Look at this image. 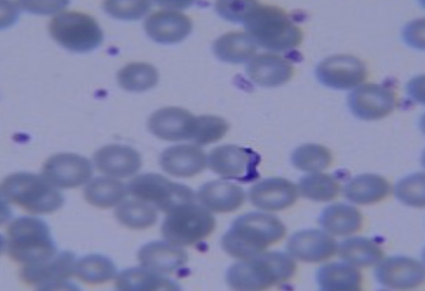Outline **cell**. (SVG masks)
Masks as SVG:
<instances>
[{"instance_id":"obj_1","label":"cell","mask_w":425,"mask_h":291,"mask_svg":"<svg viewBox=\"0 0 425 291\" xmlns=\"http://www.w3.org/2000/svg\"><path fill=\"white\" fill-rule=\"evenodd\" d=\"M286 229L276 217L260 212L236 219L221 240L229 255L241 259L256 256L285 235Z\"/></svg>"},{"instance_id":"obj_2","label":"cell","mask_w":425,"mask_h":291,"mask_svg":"<svg viewBox=\"0 0 425 291\" xmlns=\"http://www.w3.org/2000/svg\"><path fill=\"white\" fill-rule=\"evenodd\" d=\"M295 270L296 263L289 255L269 252L233 264L227 271L226 280L236 290H261L286 281Z\"/></svg>"},{"instance_id":"obj_3","label":"cell","mask_w":425,"mask_h":291,"mask_svg":"<svg viewBox=\"0 0 425 291\" xmlns=\"http://www.w3.org/2000/svg\"><path fill=\"white\" fill-rule=\"evenodd\" d=\"M256 43L274 51L289 50L302 41V33L280 8L256 3L242 21Z\"/></svg>"},{"instance_id":"obj_4","label":"cell","mask_w":425,"mask_h":291,"mask_svg":"<svg viewBox=\"0 0 425 291\" xmlns=\"http://www.w3.org/2000/svg\"><path fill=\"white\" fill-rule=\"evenodd\" d=\"M6 249L14 261L24 265L50 260L56 245L45 221L32 217L13 220L7 229Z\"/></svg>"},{"instance_id":"obj_5","label":"cell","mask_w":425,"mask_h":291,"mask_svg":"<svg viewBox=\"0 0 425 291\" xmlns=\"http://www.w3.org/2000/svg\"><path fill=\"white\" fill-rule=\"evenodd\" d=\"M1 194L32 214L54 212L64 201L56 188L42 176L29 172H16L6 177L1 185Z\"/></svg>"},{"instance_id":"obj_6","label":"cell","mask_w":425,"mask_h":291,"mask_svg":"<svg viewBox=\"0 0 425 291\" xmlns=\"http://www.w3.org/2000/svg\"><path fill=\"white\" fill-rule=\"evenodd\" d=\"M215 227L216 220L210 211L192 201L181 203L167 212L161 232L168 243L188 246L208 237Z\"/></svg>"},{"instance_id":"obj_7","label":"cell","mask_w":425,"mask_h":291,"mask_svg":"<svg viewBox=\"0 0 425 291\" xmlns=\"http://www.w3.org/2000/svg\"><path fill=\"white\" fill-rule=\"evenodd\" d=\"M52 38L61 46L76 52H87L99 46L103 32L96 20L78 12H64L49 24Z\"/></svg>"},{"instance_id":"obj_8","label":"cell","mask_w":425,"mask_h":291,"mask_svg":"<svg viewBox=\"0 0 425 291\" xmlns=\"http://www.w3.org/2000/svg\"><path fill=\"white\" fill-rule=\"evenodd\" d=\"M126 187L127 193L133 198L149 203L165 213L181 203L195 201L196 199L188 186L172 182L155 173L138 175Z\"/></svg>"},{"instance_id":"obj_9","label":"cell","mask_w":425,"mask_h":291,"mask_svg":"<svg viewBox=\"0 0 425 291\" xmlns=\"http://www.w3.org/2000/svg\"><path fill=\"white\" fill-rule=\"evenodd\" d=\"M210 169L224 179L252 182L260 177V156L251 148L224 145L213 149L207 157Z\"/></svg>"},{"instance_id":"obj_10","label":"cell","mask_w":425,"mask_h":291,"mask_svg":"<svg viewBox=\"0 0 425 291\" xmlns=\"http://www.w3.org/2000/svg\"><path fill=\"white\" fill-rule=\"evenodd\" d=\"M75 262L72 252L63 251L45 262L24 265L20 276L23 281L36 285L41 290H76L66 281L74 274Z\"/></svg>"},{"instance_id":"obj_11","label":"cell","mask_w":425,"mask_h":291,"mask_svg":"<svg viewBox=\"0 0 425 291\" xmlns=\"http://www.w3.org/2000/svg\"><path fill=\"white\" fill-rule=\"evenodd\" d=\"M92 174V166L85 157L74 153H59L44 163L41 176L52 185L72 188L86 183Z\"/></svg>"},{"instance_id":"obj_12","label":"cell","mask_w":425,"mask_h":291,"mask_svg":"<svg viewBox=\"0 0 425 291\" xmlns=\"http://www.w3.org/2000/svg\"><path fill=\"white\" fill-rule=\"evenodd\" d=\"M315 74L324 86L345 90L361 83L366 78V70L364 63L357 58L338 54L322 60L317 66Z\"/></svg>"},{"instance_id":"obj_13","label":"cell","mask_w":425,"mask_h":291,"mask_svg":"<svg viewBox=\"0 0 425 291\" xmlns=\"http://www.w3.org/2000/svg\"><path fill=\"white\" fill-rule=\"evenodd\" d=\"M349 108L357 117L376 120L391 113L395 107L394 92L380 84H364L353 90L348 99Z\"/></svg>"},{"instance_id":"obj_14","label":"cell","mask_w":425,"mask_h":291,"mask_svg":"<svg viewBox=\"0 0 425 291\" xmlns=\"http://www.w3.org/2000/svg\"><path fill=\"white\" fill-rule=\"evenodd\" d=\"M147 125L149 131L160 139L169 141L192 140L196 117L182 108H163L152 114Z\"/></svg>"},{"instance_id":"obj_15","label":"cell","mask_w":425,"mask_h":291,"mask_svg":"<svg viewBox=\"0 0 425 291\" xmlns=\"http://www.w3.org/2000/svg\"><path fill=\"white\" fill-rule=\"evenodd\" d=\"M375 277L382 285L397 290H408L421 284L424 268L418 261L408 257L395 256L381 262L375 270Z\"/></svg>"},{"instance_id":"obj_16","label":"cell","mask_w":425,"mask_h":291,"mask_svg":"<svg viewBox=\"0 0 425 291\" xmlns=\"http://www.w3.org/2000/svg\"><path fill=\"white\" fill-rule=\"evenodd\" d=\"M298 188L290 181L273 177L265 179L249 190L251 203L267 211H280L293 205L298 197Z\"/></svg>"},{"instance_id":"obj_17","label":"cell","mask_w":425,"mask_h":291,"mask_svg":"<svg viewBox=\"0 0 425 291\" xmlns=\"http://www.w3.org/2000/svg\"><path fill=\"white\" fill-rule=\"evenodd\" d=\"M335 241L326 232L308 229L294 233L287 249L295 258L306 262H319L330 258L337 250Z\"/></svg>"},{"instance_id":"obj_18","label":"cell","mask_w":425,"mask_h":291,"mask_svg":"<svg viewBox=\"0 0 425 291\" xmlns=\"http://www.w3.org/2000/svg\"><path fill=\"white\" fill-rule=\"evenodd\" d=\"M159 162L162 169L169 174L188 178L203 172L208 164V159L198 146L182 144L165 150Z\"/></svg>"},{"instance_id":"obj_19","label":"cell","mask_w":425,"mask_h":291,"mask_svg":"<svg viewBox=\"0 0 425 291\" xmlns=\"http://www.w3.org/2000/svg\"><path fill=\"white\" fill-rule=\"evenodd\" d=\"M145 29L154 41L171 44L181 41L190 33L191 21L185 14L174 10H162L150 14Z\"/></svg>"},{"instance_id":"obj_20","label":"cell","mask_w":425,"mask_h":291,"mask_svg":"<svg viewBox=\"0 0 425 291\" xmlns=\"http://www.w3.org/2000/svg\"><path fill=\"white\" fill-rule=\"evenodd\" d=\"M96 168L111 177L123 178L135 174L141 168L140 154L134 148L120 144L105 146L93 157Z\"/></svg>"},{"instance_id":"obj_21","label":"cell","mask_w":425,"mask_h":291,"mask_svg":"<svg viewBox=\"0 0 425 291\" xmlns=\"http://www.w3.org/2000/svg\"><path fill=\"white\" fill-rule=\"evenodd\" d=\"M138 258L143 267L160 274H172L184 267L188 255L167 241H152L140 249Z\"/></svg>"},{"instance_id":"obj_22","label":"cell","mask_w":425,"mask_h":291,"mask_svg":"<svg viewBox=\"0 0 425 291\" xmlns=\"http://www.w3.org/2000/svg\"><path fill=\"white\" fill-rule=\"evenodd\" d=\"M196 199L211 212L227 213L242 205L245 201V193L238 185L216 180L203 185L197 192Z\"/></svg>"},{"instance_id":"obj_23","label":"cell","mask_w":425,"mask_h":291,"mask_svg":"<svg viewBox=\"0 0 425 291\" xmlns=\"http://www.w3.org/2000/svg\"><path fill=\"white\" fill-rule=\"evenodd\" d=\"M246 71L254 83L267 88L282 85L293 74V68L291 63L280 56L272 53H264L253 57Z\"/></svg>"},{"instance_id":"obj_24","label":"cell","mask_w":425,"mask_h":291,"mask_svg":"<svg viewBox=\"0 0 425 291\" xmlns=\"http://www.w3.org/2000/svg\"><path fill=\"white\" fill-rule=\"evenodd\" d=\"M115 285L121 291L180 290L174 281L143 266L121 272L116 278Z\"/></svg>"},{"instance_id":"obj_25","label":"cell","mask_w":425,"mask_h":291,"mask_svg":"<svg viewBox=\"0 0 425 291\" xmlns=\"http://www.w3.org/2000/svg\"><path fill=\"white\" fill-rule=\"evenodd\" d=\"M317 282L324 291H355L361 286L360 272L349 263L325 265L317 272Z\"/></svg>"},{"instance_id":"obj_26","label":"cell","mask_w":425,"mask_h":291,"mask_svg":"<svg viewBox=\"0 0 425 291\" xmlns=\"http://www.w3.org/2000/svg\"><path fill=\"white\" fill-rule=\"evenodd\" d=\"M390 192L388 182L375 174H363L353 178L344 188V194L357 204H371L384 199Z\"/></svg>"},{"instance_id":"obj_27","label":"cell","mask_w":425,"mask_h":291,"mask_svg":"<svg viewBox=\"0 0 425 291\" xmlns=\"http://www.w3.org/2000/svg\"><path fill=\"white\" fill-rule=\"evenodd\" d=\"M214 52L222 61L240 63L251 58L256 51V43L248 34L231 32L218 38L213 46Z\"/></svg>"},{"instance_id":"obj_28","label":"cell","mask_w":425,"mask_h":291,"mask_svg":"<svg viewBox=\"0 0 425 291\" xmlns=\"http://www.w3.org/2000/svg\"><path fill=\"white\" fill-rule=\"evenodd\" d=\"M320 223L328 232L346 235L357 232L362 224V215L355 207L335 203L326 207L320 214Z\"/></svg>"},{"instance_id":"obj_29","label":"cell","mask_w":425,"mask_h":291,"mask_svg":"<svg viewBox=\"0 0 425 291\" xmlns=\"http://www.w3.org/2000/svg\"><path fill=\"white\" fill-rule=\"evenodd\" d=\"M127 194V187L121 181L110 177L94 178L85 187L83 194L91 205L111 208L121 203Z\"/></svg>"},{"instance_id":"obj_30","label":"cell","mask_w":425,"mask_h":291,"mask_svg":"<svg viewBox=\"0 0 425 291\" xmlns=\"http://www.w3.org/2000/svg\"><path fill=\"white\" fill-rule=\"evenodd\" d=\"M157 209L145 201L134 198L118 205L115 210L117 220L123 225L136 230L147 228L157 221Z\"/></svg>"},{"instance_id":"obj_31","label":"cell","mask_w":425,"mask_h":291,"mask_svg":"<svg viewBox=\"0 0 425 291\" xmlns=\"http://www.w3.org/2000/svg\"><path fill=\"white\" fill-rule=\"evenodd\" d=\"M338 254L347 263L357 266L373 265L380 262L383 256L377 244L363 237H353L342 241Z\"/></svg>"},{"instance_id":"obj_32","label":"cell","mask_w":425,"mask_h":291,"mask_svg":"<svg viewBox=\"0 0 425 291\" xmlns=\"http://www.w3.org/2000/svg\"><path fill=\"white\" fill-rule=\"evenodd\" d=\"M117 81L124 90L130 92H143L154 88L158 81L156 68L147 63H131L122 68L117 73Z\"/></svg>"},{"instance_id":"obj_33","label":"cell","mask_w":425,"mask_h":291,"mask_svg":"<svg viewBox=\"0 0 425 291\" xmlns=\"http://www.w3.org/2000/svg\"><path fill=\"white\" fill-rule=\"evenodd\" d=\"M116 267L108 257L90 254L75 262L74 274L89 283H101L111 279L116 274Z\"/></svg>"},{"instance_id":"obj_34","label":"cell","mask_w":425,"mask_h":291,"mask_svg":"<svg viewBox=\"0 0 425 291\" xmlns=\"http://www.w3.org/2000/svg\"><path fill=\"white\" fill-rule=\"evenodd\" d=\"M339 184L331 175L311 172L302 177L298 184L302 195L315 201H328L334 199L339 192Z\"/></svg>"},{"instance_id":"obj_35","label":"cell","mask_w":425,"mask_h":291,"mask_svg":"<svg viewBox=\"0 0 425 291\" xmlns=\"http://www.w3.org/2000/svg\"><path fill=\"white\" fill-rule=\"evenodd\" d=\"M331 160L329 150L315 143L302 145L291 154L293 165L300 170L309 172H318L326 168Z\"/></svg>"},{"instance_id":"obj_36","label":"cell","mask_w":425,"mask_h":291,"mask_svg":"<svg viewBox=\"0 0 425 291\" xmlns=\"http://www.w3.org/2000/svg\"><path fill=\"white\" fill-rule=\"evenodd\" d=\"M395 194L408 206H424V174L413 173L400 179L395 185Z\"/></svg>"},{"instance_id":"obj_37","label":"cell","mask_w":425,"mask_h":291,"mask_svg":"<svg viewBox=\"0 0 425 291\" xmlns=\"http://www.w3.org/2000/svg\"><path fill=\"white\" fill-rule=\"evenodd\" d=\"M225 119L215 115L196 117V126L193 141L197 145H206L221 139L229 130Z\"/></svg>"},{"instance_id":"obj_38","label":"cell","mask_w":425,"mask_h":291,"mask_svg":"<svg viewBox=\"0 0 425 291\" xmlns=\"http://www.w3.org/2000/svg\"><path fill=\"white\" fill-rule=\"evenodd\" d=\"M105 10L112 17L125 20L138 19L150 8L147 1H106Z\"/></svg>"},{"instance_id":"obj_39","label":"cell","mask_w":425,"mask_h":291,"mask_svg":"<svg viewBox=\"0 0 425 291\" xmlns=\"http://www.w3.org/2000/svg\"><path fill=\"white\" fill-rule=\"evenodd\" d=\"M256 3L253 1H218L216 9L222 18L238 22L243 21L245 14Z\"/></svg>"},{"instance_id":"obj_40","label":"cell","mask_w":425,"mask_h":291,"mask_svg":"<svg viewBox=\"0 0 425 291\" xmlns=\"http://www.w3.org/2000/svg\"><path fill=\"white\" fill-rule=\"evenodd\" d=\"M65 1H25L22 5L29 11L40 13H49L61 8Z\"/></svg>"}]
</instances>
